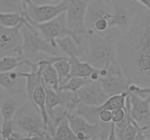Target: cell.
<instances>
[{
	"mask_svg": "<svg viewBox=\"0 0 150 140\" xmlns=\"http://www.w3.org/2000/svg\"><path fill=\"white\" fill-rule=\"evenodd\" d=\"M120 35L115 28H111L104 35L86 31L83 36L85 61L98 69L108 68L117 60V42Z\"/></svg>",
	"mask_w": 150,
	"mask_h": 140,
	"instance_id": "2",
	"label": "cell"
},
{
	"mask_svg": "<svg viewBox=\"0 0 150 140\" xmlns=\"http://www.w3.org/2000/svg\"><path fill=\"white\" fill-rule=\"evenodd\" d=\"M111 115H112V122L111 123L114 124L119 123L125 118L126 115H127V109L126 107L116 109L111 111Z\"/></svg>",
	"mask_w": 150,
	"mask_h": 140,
	"instance_id": "29",
	"label": "cell"
},
{
	"mask_svg": "<svg viewBox=\"0 0 150 140\" xmlns=\"http://www.w3.org/2000/svg\"><path fill=\"white\" fill-rule=\"evenodd\" d=\"M90 81L91 80L89 78L71 77L64 85L59 88V90H67L72 93H77L83 86L89 83Z\"/></svg>",
	"mask_w": 150,
	"mask_h": 140,
	"instance_id": "26",
	"label": "cell"
},
{
	"mask_svg": "<svg viewBox=\"0 0 150 140\" xmlns=\"http://www.w3.org/2000/svg\"><path fill=\"white\" fill-rule=\"evenodd\" d=\"M98 119L100 122L103 123H111L112 122V115L111 111L108 109H102L98 114Z\"/></svg>",
	"mask_w": 150,
	"mask_h": 140,
	"instance_id": "30",
	"label": "cell"
},
{
	"mask_svg": "<svg viewBox=\"0 0 150 140\" xmlns=\"http://www.w3.org/2000/svg\"><path fill=\"white\" fill-rule=\"evenodd\" d=\"M24 17L16 13L0 12V25L7 28L16 27L23 21Z\"/></svg>",
	"mask_w": 150,
	"mask_h": 140,
	"instance_id": "25",
	"label": "cell"
},
{
	"mask_svg": "<svg viewBox=\"0 0 150 140\" xmlns=\"http://www.w3.org/2000/svg\"><path fill=\"white\" fill-rule=\"evenodd\" d=\"M89 79L92 82L99 81L100 79V73H99V69H96L95 70H94V71L92 72V74H90V76H89Z\"/></svg>",
	"mask_w": 150,
	"mask_h": 140,
	"instance_id": "33",
	"label": "cell"
},
{
	"mask_svg": "<svg viewBox=\"0 0 150 140\" xmlns=\"http://www.w3.org/2000/svg\"><path fill=\"white\" fill-rule=\"evenodd\" d=\"M149 131V132H148V133H146V131H144V133H145V134H146V135L147 136L149 137V138H150V129L147 130V131Z\"/></svg>",
	"mask_w": 150,
	"mask_h": 140,
	"instance_id": "38",
	"label": "cell"
},
{
	"mask_svg": "<svg viewBox=\"0 0 150 140\" xmlns=\"http://www.w3.org/2000/svg\"><path fill=\"white\" fill-rule=\"evenodd\" d=\"M64 116L68 120L70 126L75 134L82 133L87 137L88 140L94 139H108L111 123H90L83 117L76 113H65Z\"/></svg>",
	"mask_w": 150,
	"mask_h": 140,
	"instance_id": "8",
	"label": "cell"
},
{
	"mask_svg": "<svg viewBox=\"0 0 150 140\" xmlns=\"http://www.w3.org/2000/svg\"><path fill=\"white\" fill-rule=\"evenodd\" d=\"M24 18L39 32L40 34L44 39H46L57 48L56 39L57 38L62 37L65 35L70 34V32L67 27L65 13L59 15L53 20L42 23H35L27 18L24 17Z\"/></svg>",
	"mask_w": 150,
	"mask_h": 140,
	"instance_id": "9",
	"label": "cell"
},
{
	"mask_svg": "<svg viewBox=\"0 0 150 140\" xmlns=\"http://www.w3.org/2000/svg\"><path fill=\"white\" fill-rule=\"evenodd\" d=\"M18 109V102L14 98H4L0 103V115L2 121L13 120Z\"/></svg>",
	"mask_w": 150,
	"mask_h": 140,
	"instance_id": "20",
	"label": "cell"
},
{
	"mask_svg": "<svg viewBox=\"0 0 150 140\" xmlns=\"http://www.w3.org/2000/svg\"><path fill=\"white\" fill-rule=\"evenodd\" d=\"M128 96L133 120L145 131L150 129V96L142 99L131 93H128Z\"/></svg>",
	"mask_w": 150,
	"mask_h": 140,
	"instance_id": "11",
	"label": "cell"
},
{
	"mask_svg": "<svg viewBox=\"0 0 150 140\" xmlns=\"http://www.w3.org/2000/svg\"><path fill=\"white\" fill-rule=\"evenodd\" d=\"M110 4L112 10L110 26L117 29L121 34L128 30L136 16L146 8L136 0H111Z\"/></svg>",
	"mask_w": 150,
	"mask_h": 140,
	"instance_id": "5",
	"label": "cell"
},
{
	"mask_svg": "<svg viewBox=\"0 0 150 140\" xmlns=\"http://www.w3.org/2000/svg\"><path fill=\"white\" fill-rule=\"evenodd\" d=\"M141 55L150 56V10L147 8L136 16L117 42V60L122 69Z\"/></svg>",
	"mask_w": 150,
	"mask_h": 140,
	"instance_id": "1",
	"label": "cell"
},
{
	"mask_svg": "<svg viewBox=\"0 0 150 140\" xmlns=\"http://www.w3.org/2000/svg\"><path fill=\"white\" fill-rule=\"evenodd\" d=\"M7 93L6 91H4L3 89H1V88H0V103H1V101L3 100V99H4V93Z\"/></svg>",
	"mask_w": 150,
	"mask_h": 140,
	"instance_id": "36",
	"label": "cell"
},
{
	"mask_svg": "<svg viewBox=\"0 0 150 140\" xmlns=\"http://www.w3.org/2000/svg\"><path fill=\"white\" fill-rule=\"evenodd\" d=\"M26 80L19 76L18 71L0 72V88L12 96H18L25 91Z\"/></svg>",
	"mask_w": 150,
	"mask_h": 140,
	"instance_id": "15",
	"label": "cell"
},
{
	"mask_svg": "<svg viewBox=\"0 0 150 140\" xmlns=\"http://www.w3.org/2000/svg\"><path fill=\"white\" fill-rule=\"evenodd\" d=\"M26 58L23 55L17 56H4L0 58V72L16 70L20 66L26 65Z\"/></svg>",
	"mask_w": 150,
	"mask_h": 140,
	"instance_id": "22",
	"label": "cell"
},
{
	"mask_svg": "<svg viewBox=\"0 0 150 140\" xmlns=\"http://www.w3.org/2000/svg\"><path fill=\"white\" fill-rule=\"evenodd\" d=\"M136 1H138L139 2H140L142 5L144 6L146 8H147L148 10H150V4H149V3L146 1V0H136Z\"/></svg>",
	"mask_w": 150,
	"mask_h": 140,
	"instance_id": "35",
	"label": "cell"
},
{
	"mask_svg": "<svg viewBox=\"0 0 150 140\" xmlns=\"http://www.w3.org/2000/svg\"><path fill=\"white\" fill-rule=\"evenodd\" d=\"M14 131L23 136H40L45 134L43 121L39 111L33 103H28L21 106L13 119Z\"/></svg>",
	"mask_w": 150,
	"mask_h": 140,
	"instance_id": "4",
	"label": "cell"
},
{
	"mask_svg": "<svg viewBox=\"0 0 150 140\" xmlns=\"http://www.w3.org/2000/svg\"><path fill=\"white\" fill-rule=\"evenodd\" d=\"M127 91L128 93H131L142 99H146L150 96V87L139 85L133 83H129Z\"/></svg>",
	"mask_w": 150,
	"mask_h": 140,
	"instance_id": "27",
	"label": "cell"
},
{
	"mask_svg": "<svg viewBox=\"0 0 150 140\" xmlns=\"http://www.w3.org/2000/svg\"><path fill=\"white\" fill-rule=\"evenodd\" d=\"M56 44L62 53L70 59H79L85 61V51L83 48V40L81 42L76 40L70 34L65 35L62 37L57 38Z\"/></svg>",
	"mask_w": 150,
	"mask_h": 140,
	"instance_id": "14",
	"label": "cell"
},
{
	"mask_svg": "<svg viewBox=\"0 0 150 140\" xmlns=\"http://www.w3.org/2000/svg\"><path fill=\"white\" fill-rule=\"evenodd\" d=\"M0 12L23 15V0H0Z\"/></svg>",
	"mask_w": 150,
	"mask_h": 140,
	"instance_id": "24",
	"label": "cell"
},
{
	"mask_svg": "<svg viewBox=\"0 0 150 140\" xmlns=\"http://www.w3.org/2000/svg\"><path fill=\"white\" fill-rule=\"evenodd\" d=\"M57 71L59 77V88L64 85L70 78V63L69 58L65 56L56 57L52 64Z\"/></svg>",
	"mask_w": 150,
	"mask_h": 140,
	"instance_id": "18",
	"label": "cell"
},
{
	"mask_svg": "<svg viewBox=\"0 0 150 140\" xmlns=\"http://www.w3.org/2000/svg\"><path fill=\"white\" fill-rule=\"evenodd\" d=\"M20 140H45V138L40 136H32L22 137Z\"/></svg>",
	"mask_w": 150,
	"mask_h": 140,
	"instance_id": "34",
	"label": "cell"
},
{
	"mask_svg": "<svg viewBox=\"0 0 150 140\" xmlns=\"http://www.w3.org/2000/svg\"><path fill=\"white\" fill-rule=\"evenodd\" d=\"M23 23V22H22ZM7 28L0 25V58L4 56L22 55V35L21 26Z\"/></svg>",
	"mask_w": 150,
	"mask_h": 140,
	"instance_id": "10",
	"label": "cell"
},
{
	"mask_svg": "<svg viewBox=\"0 0 150 140\" xmlns=\"http://www.w3.org/2000/svg\"><path fill=\"white\" fill-rule=\"evenodd\" d=\"M100 83L105 93L109 96L127 92L130 82L125 75L112 76L100 79Z\"/></svg>",
	"mask_w": 150,
	"mask_h": 140,
	"instance_id": "16",
	"label": "cell"
},
{
	"mask_svg": "<svg viewBox=\"0 0 150 140\" xmlns=\"http://www.w3.org/2000/svg\"><path fill=\"white\" fill-rule=\"evenodd\" d=\"M68 4V0H64L55 5H38L32 0H23V16L35 23H45L66 13Z\"/></svg>",
	"mask_w": 150,
	"mask_h": 140,
	"instance_id": "6",
	"label": "cell"
},
{
	"mask_svg": "<svg viewBox=\"0 0 150 140\" xmlns=\"http://www.w3.org/2000/svg\"><path fill=\"white\" fill-rule=\"evenodd\" d=\"M127 96H128V93L124 92L120 94L109 96L101 106H98V109L100 111L102 109H108V110L112 111L119 108H125Z\"/></svg>",
	"mask_w": 150,
	"mask_h": 140,
	"instance_id": "23",
	"label": "cell"
},
{
	"mask_svg": "<svg viewBox=\"0 0 150 140\" xmlns=\"http://www.w3.org/2000/svg\"><path fill=\"white\" fill-rule=\"evenodd\" d=\"M111 0H92L86 8L85 15V26L86 30H91L96 21L106 20L111 23L112 18Z\"/></svg>",
	"mask_w": 150,
	"mask_h": 140,
	"instance_id": "12",
	"label": "cell"
},
{
	"mask_svg": "<svg viewBox=\"0 0 150 140\" xmlns=\"http://www.w3.org/2000/svg\"><path fill=\"white\" fill-rule=\"evenodd\" d=\"M13 132H14V125H13V120L2 121V123H1V138L7 139L11 136V134Z\"/></svg>",
	"mask_w": 150,
	"mask_h": 140,
	"instance_id": "28",
	"label": "cell"
},
{
	"mask_svg": "<svg viewBox=\"0 0 150 140\" xmlns=\"http://www.w3.org/2000/svg\"><path fill=\"white\" fill-rule=\"evenodd\" d=\"M1 139H0V140H1Z\"/></svg>",
	"mask_w": 150,
	"mask_h": 140,
	"instance_id": "40",
	"label": "cell"
},
{
	"mask_svg": "<svg viewBox=\"0 0 150 140\" xmlns=\"http://www.w3.org/2000/svg\"><path fill=\"white\" fill-rule=\"evenodd\" d=\"M69 4L66 11V22L70 34L75 39H79L86 32L85 15L87 6L92 0H68Z\"/></svg>",
	"mask_w": 150,
	"mask_h": 140,
	"instance_id": "7",
	"label": "cell"
},
{
	"mask_svg": "<svg viewBox=\"0 0 150 140\" xmlns=\"http://www.w3.org/2000/svg\"><path fill=\"white\" fill-rule=\"evenodd\" d=\"M22 35V55L32 61H40L47 57L64 56L58 48L44 39L26 19L21 26Z\"/></svg>",
	"mask_w": 150,
	"mask_h": 140,
	"instance_id": "3",
	"label": "cell"
},
{
	"mask_svg": "<svg viewBox=\"0 0 150 140\" xmlns=\"http://www.w3.org/2000/svg\"><path fill=\"white\" fill-rule=\"evenodd\" d=\"M0 139H1V138H0Z\"/></svg>",
	"mask_w": 150,
	"mask_h": 140,
	"instance_id": "41",
	"label": "cell"
},
{
	"mask_svg": "<svg viewBox=\"0 0 150 140\" xmlns=\"http://www.w3.org/2000/svg\"><path fill=\"white\" fill-rule=\"evenodd\" d=\"M76 94L82 104L92 106H101L109 97L103 89L100 81H90L83 86Z\"/></svg>",
	"mask_w": 150,
	"mask_h": 140,
	"instance_id": "13",
	"label": "cell"
},
{
	"mask_svg": "<svg viewBox=\"0 0 150 140\" xmlns=\"http://www.w3.org/2000/svg\"><path fill=\"white\" fill-rule=\"evenodd\" d=\"M1 140H7L6 139H1Z\"/></svg>",
	"mask_w": 150,
	"mask_h": 140,
	"instance_id": "39",
	"label": "cell"
},
{
	"mask_svg": "<svg viewBox=\"0 0 150 140\" xmlns=\"http://www.w3.org/2000/svg\"><path fill=\"white\" fill-rule=\"evenodd\" d=\"M70 77L89 78L92 71L96 69L86 61L79 59H70Z\"/></svg>",
	"mask_w": 150,
	"mask_h": 140,
	"instance_id": "19",
	"label": "cell"
},
{
	"mask_svg": "<svg viewBox=\"0 0 150 140\" xmlns=\"http://www.w3.org/2000/svg\"><path fill=\"white\" fill-rule=\"evenodd\" d=\"M31 102L35 104V106H36L37 109L39 111L42 121H43L45 131H46L48 124H49V116H48L46 109L45 91L42 82L35 88V90L32 93V98H31Z\"/></svg>",
	"mask_w": 150,
	"mask_h": 140,
	"instance_id": "17",
	"label": "cell"
},
{
	"mask_svg": "<svg viewBox=\"0 0 150 140\" xmlns=\"http://www.w3.org/2000/svg\"><path fill=\"white\" fill-rule=\"evenodd\" d=\"M107 140H118L117 139V134H116V130H115V125L113 123H111V125H110V131Z\"/></svg>",
	"mask_w": 150,
	"mask_h": 140,
	"instance_id": "32",
	"label": "cell"
},
{
	"mask_svg": "<svg viewBox=\"0 0 150 140\" xmlns=\"http://www.w3.org/2000/svg\"><path fill=\"white\" fill-rule=\"evenodd\" d=\"M52 137L54 140H77L65 116L59 121Z\"/></svg>",
	"mask_w": 150,
	"mask_h": 140,
	"instance_id": "21",
	"label": "cell"
},
{
	"mask_svg": "<svg viewBox=\"0 0 150 140\" xmlns=\"http://www.w3.org/2000/svg\"><path fill=\"white\" fill-rule=\"evenodd\" d=\"M1 123H2V120H1V115H0V138H1Z\"/></svg>",
	"mask_w": 150,
	"mask_h": 140,
	"instance_id": "37",
	"label": "cell"
},
{
	"mask_svg": "<svg viewBox=\"0 0 150 140\" xmlns=\"http://www.w3.org/2000/svg\"><path fill=\"white\" fill-rule=\"evenodd\" d=\"M32 2L38 5H43V4H50V5H55L63 1L64 0H32Z\"/></svg>",
	"mask_w": 150,
	"mask_h": 140,
	"instance_id": "31",
	"label": "cell"
}]
</instances>
